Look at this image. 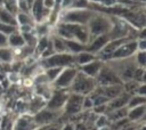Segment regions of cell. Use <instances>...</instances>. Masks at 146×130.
<instances>
[{
	"mask_svg": "<svg viewBox=\"0 0 146 130\" xmlns=\"http://www.w3.org/2000/svg\"><path fill=\"white\" fill-rule=\"evenodd\" d=\"M55 34L64 40H75L82 44H87L89 42V33L86 25L59 23L56 27Z\"/></svg>",
	"mask_w": 146,
	"mask_h": 130,
	"instance_id": "obj_1",
	"label": "cell"
},
{
	"mask_svg": "<svg viewBox=\"0 0 146 130\" xmlns=\"http://www.w3.org/2000/svg\"><path fill=\"white\" fill-rule=\"evenodd\" d=\"M105 64L113 70V72L119 76L122 83L131 81L133 79L135 71L138 67L133 56L121 59H108L105 62Z\"/></svg>",
	"mask_w": 146,
	"mask_h": 130,
	"instance_id": "obj_2",
	"label": "cell"
},
{
	"mask_svg": "<svg viewBox=\"0 0 146 130\" xmlns=\"http://www.w3.org/2000/svg\"><path fill=\"white\" fill-rule=\"evenodd\" d=\"M86 26H87L88 33H89V41L98 35L107 34V33H110L111 27H112L111 16L107 14H104V13L99 14L96 11Z\"/></svg>",
	"mask_w": 146,
	"mask_h": 130,
	"instance_id": "obj_3",
	"label": "cell"
},
{
	"mask_svg": "<svg viewBox=\"0 0 146 130\" xmlns=\"http://www.w3.org/2000/svg\"><path fill=\"white\" fill-rule=\"evenodd\" d=\"M96 11L91 10L89 8L84 9H75L70 8L63 10L60 23H72V24H80V25H87L90 18L94 16Z\"/></svg>",
	"mask_w": 146,
	"mask_h": 130,
	"instance_id": "obj_4",
	"label": "cell"
},
{
	"mask_svg": "<svg viewBox=\"0 0 146 130\" xmlns=\"http://www.w3.org/2000/svg\"><path fill=\"white\" fill-rule=\"evenodd\" d=\"M42 68H50V67H60L64 68L66 66L75 65V55L71 52H55L49 57L42 58L40 62Z\"/></svg>",
	"mask_w": 146,
	"mask_h": 130,
	"instance_id": "obj_5",
	"label": "cell"
},
{
	"mask_svg": "<svg viewBox=\"0 0 146 130\" xmlns=\"http://www.w3.org/2000/svg\"><path fill=\"white\" fill-rule=\"evenodd\" d=\"M96 87H97L96 80L94 78L86 75L84 73H82L80 71H78L72 84L70 86L73 94H78V95H82V96L91 94Z\"/></svg>",
	"mask_w": 146,
	"mask_h": 130,
	"instance_id": "obj_6",
	"label": "cell"
},
{
	"mask_svg": "<svg viewBox=\"0 0 146 130\" xmlns=\"http://www.w3.org/2000/svg\"><path fill=\"white\" fill-rule=\"evenodd\" d=\"M95 80H96L97 86H102V87L111 86V84H123L121 80L119 79V76L113 72V70L108 65L105 64V62L102 68L99 70L97 76L95 78Z\"/></svg>",
	"mask_w": 146,
	"mask_h": 130,
	"instance_id": "obj_7",
	"label": "cell"
},
{
	"mask_svg": "<svg viewBox=\"0 0 146 130\" xmlns=\"http://www.w3.org/2000/svg\"><path fill=\"white\" fill-rule=\"evenodd\" d=\"M78 67L75 65H71V66H66L64 68H62L60 73L58 74V76L52 81L54 86L57 89H64L67 88L72 84L76 73H78Z\"/></svg>",
	"mask_w": 146,
	"mask_h": 130,
	"instance_id": "obj_8",
	"label": "cell"
},
{
	"mask_svg": "<svg viewBox=\"0 0 146 130\" xmlns=\"http://www.w3.org/2000/svg\"><path fill=\"white\" fill-rule=\"evenodd\" d=\"M137 51H138V49H137V39H130L127 42L122 43L119 48L115 49V51L111 56V59L128 58V57L133 56Z\"/></svg>",
	"mask_w": 146,
	"mask_h": 130,
	"instance_id": "obj_9",
	"label": "cell"
},
{
	"mask_svg": "<svg viewBox=\"0 0 146 130\" xmlns=\"http://www.w3.org/2000/svg\"><path fill=\"white\" fill-rule=\"evenodd\" d=\"M110 35L108 33L107 34H102V35H98L94 39H91L87 44H86V50L91 52V54H97L108 41H110Z\"/></svg>",
	"mask_w": 146,
	"mask_h": 130,
	"instance_id": "obj_10",
	"label": "cell"
},
{
	"mask_svg": "<svg viewBox=\"0 0 146 130\" xmlns=\"http://www.w3.org/2000/svg\"><path fill=\"white\" fill-rule=\"evenodd\" d=\"M103 64H104V62H103V60H100L99 58H96V59L91 60L90 63H87V64H84V65L78 66V70H79L80 72L84 73L86 75H88V76H90V78H94V79H95V78L97 76V74H98L99 70L102 68Z\"/></svg>",
	"mask_w": 146,
	"mask_h": 130,
	"instance_id": "obj_11",
	"label": "cell"
},
{
	"mask_svg": "<svg viewBox=\"0 0 146 130\" xmlns=\"http://www.w3.org/2000/svg\"><path fill=\"white\" fill-rule=\"evenodd\" d=\"M83 98L84 96L82 95H78V94H72L71 96H68L67 100H66V112L68 114H75L78 112H80L82 109V103H83Z\"/></svg>",
	"mask_w": 146,
	"mask_h": 130,
	"instance_id": "obj_12",
	"label": "cell"
},
{
	"mask_svg": "<svg viewBox=\"0 0 146 130\" xmlns=\"http://www.w3.org/2000/svg\"><path fill=\"white\" fill-rule=\"evenodd\" d=\"M67 98H68V94H66V92H64V91H59V90L56 91V92L51 96L50 100L48 101V105H47L48 109H51V111H57V109H59L60 107H63V106L66 104Z\"/></svg>",
	"mask_w": 146,
	"mask_h": 130,
	"instance_id": "obj_13",
	"label": "cell"
},
{
	"mask_svg": "<svg viewBox=\"0 0 146 130\" xmlns=\"http://www.w3.org/2000/svg\"><path fill=\"white\" fill-rule=\"evenodd\" d=\"M130 95L127 94V92H122L120 96L111 99L108 103H107V109L110 111H114V109H119V108H122V107H125L128 105V101L130 99Z\"/></svg>",
	"mask_w": 146,
	"mask_h": 130,
	"instance_id": "obj_14",
	"label": "cell"
},
{
	"mask_svg": "<svg viewBox=\"0 0 146 130\" xmlns=\"http://www.w3.org/2000/svg\"><path fill=\"white\" fill-rule=\"evenodd\" d=\"M25 46V40L22 35V33L17 30L16 32L8 35V47L11 49H18Z\"/></svg>",
	"mask_w": 146,
	"mask_h": 130,
	"instance_id": "obj_15",
	"label": "cell"
},
{
	"mask_svg": "<svg viewBox=\"0 0 146 130\" xmlns=\"http://www.w3.org/2000/svg\"><path fill=\"white\" fill-rule=\"evenodd\" d=\"M97 56L95 54H91L87 50H83L79 54H75V66H81V65H84L87 63H90L91 60L96 59Z\"/></svg>",
	"mask_w": 146,
	"mask_h": 130,
	"instance_id": "obj_16",
	"label": "cell"
},
{
	"mask_svg": "<svg viewBox=\"0 0 146 130\" xmlns=\"http://www.w3.org/2000/svg\"><path fill=\"white\" fill-rule=\"evenodd\" d=\"M50 43H51V47H52L55 52H68L66 44H65V40L62 39L60 36H58L56 34L51 35L50 36Z\"/></svg>",
	"mask_w": 146,
	"mask_h": 130,
	"instance_id": "obj_17",
	"label": "cell"
},
{
	"mask_svg": "<svg viewBox=\"0 0 146 130\" xmlns=\"http://www.w3.org/2000/svg\"><path fill=\"white\" fill-rule=\"evenodd\" d=\"M55 116H56L55 111L46 109V111H41V112H39V113L35 115L34 121H35V123L43 124V123H48V122H50Z\"/></svg>",
	"mask_w": 146,
	"mask_h": 130,
	"instance_id": "obj_18",
	"label": "cell"
},
{
	"mask_svg": "<svg viewBox=\"0 0 146 130\" xmlns=\"http://www.w3.org/2000/svg\"><path fill=\"white\" fill-rule=\"evenodd\" d=\"M0 23L9 24V25H13V26H18L17 21H16V16L13 15L11 13H9L3 7H0Z\"/></svg>",
	"mask_w": 146,
	"mask_h": 130,
	"instance_id": "obj_19",
	"label": "cell"
},
{
	"mask_svg": "<svg viewBox=\"0 0 146 130\" xmlns=\"http://www.w3.org/2000/svg\"><path fill=\"white\" fill-rule=\"evenodd\" d=\"M144 114H145V105L136 106V107H132V108L128 109L127 119L131 120V121H136V120H139L140 117H143Z\"/></svg>",
	"mask_w": 146,
	"mask_h": 130,
	"instance_id": "obj_20",
	"label": "cell"
},
{
	"mask_svg": "<svg viewBox=\"0 0 146 130\" xmlns=\"http://www.w3.org/2000/svg\"><path fill=\"white\" fill-rule=\"evenodd\" d=\"M16 21H17V25L23 26V25H29V26H33L35 25L34 19L32 18L31 14H26V13H17L16 14Z\"/></svg>",
	"mask_w": 146,
	"mask_h": 130,
	"instance_id": "obj_21",
	"label": "cell"
},
{
	"mask_svg": "<svg viewBox=\"0 0 146 130\" xmlns=\"http://www.w3.org/2000/svg\"><path fill=\"white\" fill-rule=\"evenodd\" d=\"M65 44H66L67 51L71 54H74V55L86 50V44H82L75 40H65Z\"/></svg>",
	"mask_w": 146,
	"mask_h": 130,
	"instance_id": "obj_22",
	"label": "cell"
},
{
	"mask_svg": "<svg viewBox=\"0 0 146 130\" xmlns=\"http://www.w3.org/2000/svg\"><path fill=\"white\" fill-rule=\"evenodd\" d=\"M14 59V51L9 47L0 48V63L1 64H10Z\"/></svg>",
	"mask_w": 146,
	"mask_h": 130,
	"instance_id": "obj_23",
	"label": "cell"
},
{
	"mask_svg": "<svg viewBox=\"0 0 146 130\" xmlns=\"http://www.w3.org/2000/svg\"><path fill=\"white\" fill-rule=\"evenodd\" d=\"M32 129H33V122L27 117L19 119L14 128V130H32Z\"/></svg>",
	"mask_w": 146,
	"mask_h": 130,
	"instance_id": "obj_24",
	"label": "cell"
},
{
	"mask_svg": "<svg viewBox=\"0 0 146 130\" xmlns=\"http://www.w3.org/2000/svg\"><path fill=\"white\" fill-rule=\"evenodd\" d=\"M127 114H128V108L127 107H122V108H119V109L111 111V114L108 115V117L111 120L117 121V120H121V119L127 117Z\"/></svg>",
	"mask_w": 146,
	"mask_h": 130,
	"instance_id": "obj_25",
	"label": "cell"
},
{
	"mask_svg": "<svg viewBox=\"0 0 146 130\" xmlns=\"http://www.w3.org/2000/svg\"><path fill=\"white\" fill-rule=\"evenodd\" d=\"M144 104H145V96L136 95V96L130 97V99H129L127 106H128V108H132V107L140 106V105H144Z\"/></svg>",
	"mask_w": 146,
	"mask_h": 130,
	"instance_id": "obj_26",
	"label": "cell"
},
{
	"mask_svg": "<svg viewBox=\"0 0 146 130\" xmlns=\"http://www.w3.org/2000/svg\"><path fill=\"white\" fill-rule=\"evenodd\" d=\"M133 57H135V62H136L137 66L145 68V66H146V51H140V50H138V51L133 55Z\"/></svg>",
	"mask_w": 146,
	"mask_h": 130,
	"instance_id": "obj_27",
	"label": "cell"
},
{
	"mask_svg": "<svg viewBox=\"0 0 146 130\" xmlns=\"http://www.w3.org/2000/svg\"><path fill=\"white\" fill-rule=\"evenodd\" d=\"M60 71H62L60 67H50V68H46L43 73L47 76V79L49 80V82H52L58 76V74L60 73Z\"/></svg>",
	"mask_w": 146,
	"mask_h": 130,
	"instance_id": "obj_28",
	"label": "cell"
},
{
	"mask_svg": "<svg viewBox=\"0 0 146 130\" xmlns=\"http://www.w3.org/2000/svg\"><path fill=\"white\" fill-rule=\"evenodd\" d=\"M2 7L6 8L9 13H11L15 16L18 13V9H17V0H3V6Z\"/></svg>",
	"mask_w": 146,
	"mask_h": 130,
	"instance_id": "obj_29",
	"label": "cell"
},
{
	"mask_svg": "<svg viewBox=\"0 0 146 130\" xmlns=\"http://www.w3.org/2000/svg\"><path fill=\"white\" fill-rule=\"evenodd\" d=\"M18 30V26H13V25H9V24H3V23H0V32L3 33L5 35H10L11 33L16 32Z\"/></svg>",
	"mask_w": 146,
	"mask_h": 130,
	"instance_id": "obj_30",
	"label": "cell"
},
{
	"mask_svg": "<svg viewBox=\"0 0 146 130\" xmlns=\"http://www.w3.org/2000/svg\"><path fill=\"white\" fill-rule=\"evenodd\" d=\"M43 7L48 10H54L55 8V0H42Z\"/></svg>",
	"mask_w": 146,
	"mask_h": 130,
	"instance_id": "obj_31",
	"label": "cell"
},
{
	"mask_svg": "<svg viewBox=\"0 0 146 130\" xmlns=\"http://www.w3.org/2000/svg\"><path fill=\"white\" fill-rule=\"evenodd\" d=\"M8 47V36L0 32V48Z\"/></svg>",
	"mask_w": 146,
	"mask_h": 130,
	"instance_id": "obj_32",
	"label": "cell"
},
{
	"mask_svg": "<svg viewBox=\"0 0 146 130\" xmlns=\"http://www.w3.org/2000/svg\"><path fill=\"white\" fill-rule=\"evenodd\" d=\"M25 1L27 2V5H29V7L31 8V6H32V3H33V1H34V0H25Z\"/></svg>",
	"mask_w": 146,
	"mask_h": 130,
	"instance_id": "obj_33",
	"label": "cell"
},
{
	"mask_svg": "<svg viewBox=\"0 0 146 130\" xmlns=\"http://www.w3.org/2000/svg\"><path fill=\"white\" fill-rule=\"evenodd\" d=\"M63 130H73V127L72 125H66V128H64Z\"/></svg>",
	"mask_w": 146,
	"mask_h": 130,
	"instance_id": "obj_34",
	"label": "cell"
},
{
	"mask_svg": "<svg viewBox=\"0 0 146 130\" xmlns=\"http://www.w3.org/2000/svg\"><path fill=\"white\" fill-rule=\"evenodd\" d=\"M48 130H57V129H55V128H50V129H48Z\"/></svg>",
	"mask_w": 146,
	"mask_h": 130,
	"instance_id": "obj_35",
	"label": "cell"
}]
</instances>
